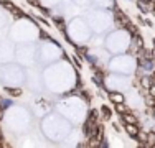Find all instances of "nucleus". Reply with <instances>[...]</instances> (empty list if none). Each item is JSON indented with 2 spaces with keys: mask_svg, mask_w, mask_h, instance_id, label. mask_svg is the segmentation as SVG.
<instances>
[{
  "mask_svg": "<svg viewBox=\"0 0 155 148\" xmlns=\"http://www.w3.org/2000/svg\"><path fill=\"white\" fill-rule=\"evenodd\" d=\"M116 18H117L116 21H117V25H119V27H125V25L129 23V17L122 12V10H119V8L116 10Z\"/></svg>",
  "mask_w": 155,
  "mask_h": 148,
  "instance_id": "nucleus-1",
  "label": "nucleus"
},
{
  "mask_svg": "<svg viewBox=\"0 0 155 148\" xmlns=\"http://www.w3.org/2000/svg\"><path fill=\"white\" fill-rule=\"evenodd\" d=\"M124 128H125V132H127L129 135L132 137V138H135V137L139 135V132H140L139 124H125V125H124Z\"/></svg>",
  "mask_w": 155,
  "mask_h": 148,
  "instance_id": "nucleus-2",
  "label": "nucleus"
},
{
  "mask_svg": "<svg viewBox=\"0 0 155 148\" xmlns=\"http://www.w3.org/2000/svg\"><path fill=\"white\" fill-rule=\"evenodd\" d=\"M120 117H122V122H124V124H139V118L135 117L134 114L130 112V110L120 114Z\"/></svg>",
  "mask_w": 155,
  "mask_h": 148,
  "instance_id": "nucleus-3",
  "label": "nucleus"
},
{
  "mask_svg": "<svg viewBox=\"0 0 155 148\" xmlns=\"http://www.w3.org/2000/svg\"><path fill=\"white\" fill-rule=\"evenodd\" d=\"M107 97L110 99V102L114 104H119V102H124V95L120 94V92H109Z\"/></svg>",
  "mask_w": 155,
  "mask_h": 148,
  "instance_id": "nucleus-4",
  "label": "nucleus"
},
{
  "mask_svg": "<svg viewBox=\"0 0 155 148\" xmlns=\"http://www.w3.org/2000/svg\"><path fill=\"white\" fill-rule=\"evenodd\" d=\"M101 115H102L104 120H110V117H112V110H110L107 105H102L101 107Z\"/></svg>",
  "mask_w": 155,
  "mask_h": 148,
  "instance_id": "nucleus-5",
  "label": "nucleus"
},
{
  "mask_svg": "<svg viewBox=\"0 0 155 148\" xmlns=\"http://www.w3.org/2000/svg\"><path fill=\"white\" fill-rule=\"evenodd\" d=\"M5 91L8 92L10 95H13V97H20L21 95V89L20 87H5Z\"/></svg>",
  "mask_w": 155,
  "mask_h": 148,
  "instance_id": "nucleus-6",
  "label": "nucleus"
},
{
  "mask_svg": "<svg viewBox=\"0 0 155 148\" xmlns=\"http://www.w3.org/2000/svg\"><path fill=\"white\" fill-rule=\"evenodd\" d=\"M145 146H155V132L147 133V142H145Z\"/></svg>",
  "mask_w": 155,
  "mask_h": 148,
  "instance_id": "nucleus-7",
  "label": "nucleus"
},
{
  "mask_svg": "<svg viewBox=\"0 0 155 148\" xmlns=\"http://www.w3.org/2000/svg\"><path fill=\"white\" fill-rule=\"evenodd\" d=\"M135 138L139 140V143L142 146H145V142H147V132H139V135L135 137Z\"/></svg>",
  "mask_w": 155,
  "mask_h": 148,
  "instance_id": "nucleus-8",
  "label": "nucleus"
},
{
  "mask_svg": "<svg viewBox=\"0 0 155 148\" xmlns=\"http://www.w3.org/2000/svg\"><path fill=\"white\" fill-rule=\"evenodd\" d=\"M116 110L119 114H124V112H127L129 109H127V105H125L124 102H119V104H116Z\"/></svg>",
  "mask_w": 155,
  "mask_h": 148,
  "instance_id": "nucleus-9",
  "label": "nucleus"
},
{
  "mask_svg": "<svg viewBox=\"0 0 155 148\" xmlns=\"http://www.w3.org/2000/svg\"><path fill=\"white\" fill-rule=\"evenodd\" d=\"M2 5H5V8H7V10H10V12H12V10L15 8V5H13L12 2H8V0H2Z\"/></svg>",
  "mask_w": 155,
  "mask_h": 148,
  "instance_id": "nucleus-10",
  "label": "nucleus"
},
{
  "mask_svg": "<svg viewBox=\"0 0 155 148\" xmlns=\"http://www.w3.org/2000/svg\"><path fill=\"white\" fill-rule=\"evenodd\" d=\"M149 95L155 97V84H150V86H149Z\"/></svg>",
  "mask_w": 155,
  "mask_h": 148,
  "instance_id": "nucleus-11",
  "label": "nucleus"
},
{
  "mask_svg": "<svg viewBox=\"0 0 155 148\" xmlns=\"http://www.w3.org/2000/svg\"><path fill=\"white\" fill-rule=\"evenodd\" d=\"M150 84H155V72L150 74Z\"/></svg>",
  "mask_w": 155,
  "mask_h": 148,
  "instance_id": "nucleus-12",
  "label": "nucleus"
},
{
  "mask_svg": "<svg viewBox=\"0 0 155 148\" xmlns=\"http://www.w3.org/2000/svg\"><path fill=\"white\" fill-rule=\"evenodd\" d=\"M152 112L155 114V104H153V107H152Z\"/></svg>",
  "mask_w": 155,
  "mask_h": 148,
  "instance_id": "nucleus-13",
  "label": "nucleus"
},
{
  "mask_svg": "<svg viewBox=\"0 0 155 148\" xmlns=\"http://www.w3.org/2000/svg\"><path fill=\"white\" fill-rule=\"evenodd\" d=\"M153 46H155V40H153Z\"/></svg>",
  "mask_w": 155,
  "mask_h": 148,
  "instance_id": "nucleus-14",
  "label": "nucleus"
}]
</instances>
